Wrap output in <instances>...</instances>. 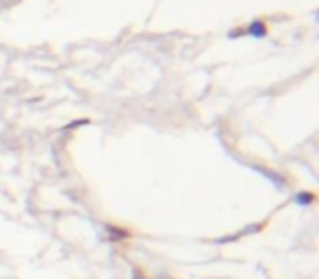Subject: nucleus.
I'll return each mask as SVG.
<instances>
[{"label": "nucleus", "instance_id": "obj_2", "mask_svg": "<svg viewBox=\"0 0 319 279\" xmlns=\"http://www.w3.org/2000/svg\"><path fill=\"white\" fill-rule=\"evenodd\" d=\"M134 279H140V277H134Z\"/></svg>", "mask_w": 319, "mask_h": 279}, {"label": "nucleus", "instance_id": "obj_1", "mask_svg": "<svg viewBox=\"0 0 319 279\" xmlns=\"http://www.w3.org/2000/svg\"><path fill=\"white\" fill-rule=\"evenodd\" d=\"M313 201V194H297V203H310Z\"/></svg>", "mask_w": 319, "mask_h": 279}]
</instances>
